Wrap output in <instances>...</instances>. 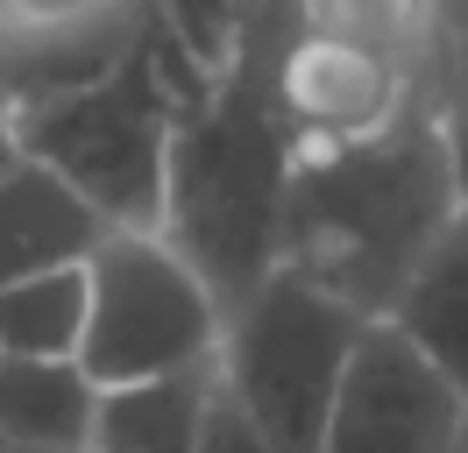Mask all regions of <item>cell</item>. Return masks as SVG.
Returning a JSON list of instances; mask_svg holds the SVG:
<instances>
[{"label":"cell","mask_w":468,"mask_h":453,"mask_svg":"<svg viewBox=\"0 0 468 453\" xmlns=\"http://www.w3.org/2000/svg\"><path fill=\"white\" fill-rule=\"evenodd\" d=\"M447 220H454V184H447L433 79H426L411 107L377 135L292 142L277 269H298L362 319H383Z\"/></svg>","instance_id":"1"},{"label":"cell","mask_w":468,"mask_h":453,"mask_svg":"<svg viewBox=\"0 0 468 453\" xmlns=\"http://www.w3.org/2000/svg\"><path fill=\"white\" fill-rule=\"evenodd\" d=\"M362 326H369L362 311L326 298L298 269H270L220 319L213 375L277 453H320L326 411H334V390H341V368Z\"/></svg>","instance_id":"4"},{"label":"cell","mask_w":468,"mask_h":453,"mask_svg":"<svg viewBox=\"0 0 468 453\" xmlns=\"http://www.w3.org/2000/svg\"><path fill=\"white\" fill-rule=\"evenodd\" d=\"M128 0H0V22L22 36H79V28L107 22Z\"/></svg>","instance_id":"15"},{"label":"cell","mask_w":468,"mask_h":453,"mask_svg":"<svg viewBox=\"0 0 468 453\" xmlns=\"http://www.w3.org/2000/svg\"><path fill=\"white\" fill-rule=\"evenodd\" d=\"M426 85V64H398L383 50H362L348 36L298 28L292 7H277L263 57V100L292 142H362L390 128Z\"/></svg>","instance_id":"6"},{"label":"cell","mask_w":468,"mask_h":453,"mask_svg":"<svg viewBox=\"0 0 468 453\" xmlns=\"http://www.w3.org/2000/svg\"><path fill=\"white\" fill-rule=\"evenodd\" d=\"M7 447H15V439H0V453H7Z\"/></svg>","instance_id":"20"},{"label":"cell","mask_w":468,"mask_h":453,"mask_svg":"<svg viewBox=\"0 0 468 453\" xmlns=\"http://www.w3.org/2000/svg\"><path fill=\"white\" fill-rule=\"evenodd\" d=\"M454 453H468V411H462V439H454Z\"/></svg>","instance_id":"19"},{"label":"cell","mask_w":468,"mask_h":453,"mask_svg":"<svg viewBox=\"0 0 468 453\" xmlns=\"http://www.w3.org/2000/svg\"><path fill=\"white\" fill-rule=\"evenodd\" d=\"M220 347V305L192 277V262L164 234H121L107 226L86 255V340L79 368L100 390L171 375V368L213 362Z\"/></svg>","instance_id":"5"},{"label":"cell","mask_w":468,"mask_h":453,"mask_svg":"<svg viewBox=\"0 0 468 453\" xmlns=\"http://www.w3.org/2000/svg\"><path fill=\"white\" fill-rule=\"evenodd\" d=\"M462 411L468 404L433 375V362L390 319H369L341 368L320 453H454Z\"/></svg>","instance_id":"7"},{"label":"cell","mask_w":468,"mask_h":453,"mask_svg":"<svg viewBox=\"0 0 468 453\" xmlns=\"http://www.w3.org/2000/svg\"><path fill=\"white\" fill-rule=\"evenodd\" d=\"M100 213L71 192L64 177H50L43 163H22L0 177V283L36 277V269H64L86 262L100 248Z\"/></svg>","instance_id":"8"},{"label":"cell","mask_w":468,"mask_h":453,"mask_svg":"<svg viewBox=\"0 0 468 453\" xmlns=\"http://www.w3.org/2000/svg\"><path fill=\"white\" fill-rule=\"evenodd\" d=\"M206 404H213V362L143 375V383H114L92 404L86 453H192Z\"/></svg>","instance_id":"10"},{"label":"cell","mask_w":468,"mask_h":453,"mask_svg":"<svg viewBox=\"0 0 468 453\" xmlns=\"http://www.w3.org/2000/svg\"><path fill=\"white\" fill-rule=\"evenodd\" d=\"M192 453H277V447L241 418V404H234V396L220 390V375H213V404H206V425H199V447Z\"/></svg>","instance_id":"16"},{"label":"cell","mask_w":468,"mask_h":453,"mask_svg":"<svg viewBox=\"0 0 468 453\" xmlns=\"http://www.w3.org/2000/svg\"><path fill=\"white\" fill-rule=\"evenodd\" d=\"M177 64H199L177 50ZM177 64H164V36L121 50L107 71L71 85H43L7 100V135L15 149L64 177L86 198L100 226L121 234H156L164 220V156H171V128L192 107V92H177Z\"/></svg>","instance_id":"3"},{"label":"cell","mask_w":468,"mask_h":453,"mask_svg":"<svg viewBox=\"0 0 468 453\" xmlns=\"http://www.w3.org/2000/svg\"><path fill=\"white\" fill-rule=\"evenodd\" d=\"M440 7V28H468V0H433Z\"/></svg>","instance_id":"17"},{"label":"cell","mask_w":468,"mask_h":453,"mask_svg":"<svg viewBox=\"0 0 468 453\" xmlns=\"http://www.w3.org/2000/svg\"><path fill=\"white\" fill-rule=\"evenodd\" d=\"M277 7L284 0H270L234 36V50L206 71L192 107L177 113L171 156H164L156 234L192 262V277L213 290L220 319L277 269L284 170H292V135L277 128V113L263 100V57H270Z\"/></svg>","instance_id":"2"},{"label":"cell","mask_w":468,"mask_h":453,"mask_svg":"<svg viewBox=\"0 0 468 453\" xmlns=\"http://www.w3.org/2000/svg\"><path fill=\"white\" fill-rule=\"evenodd\" d=\"M86 340V262L0 283V362H79Z\"/></svg>","instance_id":"12"},{"label":"cell","mask_w":468,"mask_h":453,"mask_svg":"<svg viewBox=\"0 0 468 453\" xmlns=\"http://www.w3.org/2000/svg\"><path fill=\"white\" fill-rule=\"evenodd\" d=\"M22 163V149H15V135H7V113H0V177Z\"/></svg>","instance_id":"18"},{"label":"cell","mask_w":468,"mask_h":453,"mask_svg":"<svg viewBox=\"0 0 468 453\" xmlns=\"http://www.w3.org/2000/svg\"><path fill=\"white\" fill-rule=\"evenodd\" d=\"M92 383L79 362H0V439L43 453H86L92 439Z\"/></svg>","instance_id":"11"},{"label":"cell","mask_w":468,"mask_h":453,"mask_svg":"<svg viewBox=\"0 0 468 453\" xmlns=\"http://www.w3.org/2000/svg\"><path fill=\"white\" fill-rule=\"evenodd\" d=\"M298 28L348 36L362 50H383L398 64H426L440 43V7L433 0H284Z\"/></svg>","instance_id":"13"},{"label":"cell","mask_w":468,"mask_h":453,"mask_svg":"<svg viewBox=\"0 0 468 453\" xmlns=\"http://www.w3.org/2000/svg\"><path fill=\"white\" fill-rule=\"evenodd\" d=\"M398 333L433 362V375L468 404V213L433 234V248L419 255V269L405 277L398 305L383 311Z\"/></svg>","instance_id":"9"},{"label":"cell","mask_w":468,"mask_h":453,"mask_svg":"<svg viewBox=\"0 0 468 453\" xmlns=\"http://www.w3.org/2000/svg\"><path fill=\"white\" fill-rule=\"evenodd\" d=\"M426 79H433V113H440L454 213H468V28H440L433 57H426Z\"/></svg>","instance_id":"14"}]
</instances>
